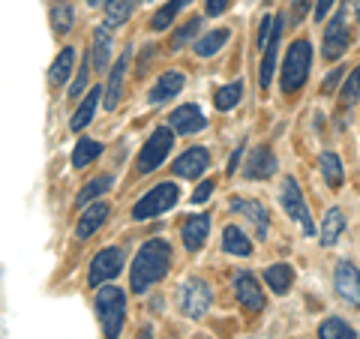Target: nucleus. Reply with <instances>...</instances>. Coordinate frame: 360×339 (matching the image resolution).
I'll return each mask as SVG.
<instances>
[{"instance_id": "26", "label": "nucleus", "mask_w": 360, "mask_h": 339, "mask_svg": "<svg viewBox=\"0 0 360 339\" xmlns=\"http://www.w3.org/2000/svg\"><path fill=\"white\" fill-rule=\"evenodd\" d=\"M345 225H348V222H345V217H342V210H340V207H330L328 213H324V219H321V231H319L321 246H333V243L342 237Z\"/></svg>"}, {"instance_id": "9", "label": "nucleus", "mask_w": 360, "mask_h": 339, "mask_svg": "<svg viewBox=\"0 0 360 339\" xmlns=\"http://www.w3.org/2000/svg\"><path fill=\"white\" fill-rule=\"evenodd\" d=\"M348 9H340L330 21H328V27H324V42H321V58L324 60H340L345 49H348V42H352V30H348Z\"/></svg>"}, {"instance_id": "37", "label": "nucleus", "mask_w": 360, "mask_h": 339, "mask_svg": "<svg viewBox=\"0 0 360 339\" xmlns=\"http://www.w3.org/2000/svg\"><path fill=\"white\" fill-rule=\"evenodd\" d=\"M360 99V66L354 72H348L345 75V82H342V90H340V103L348 108V105H354Z\"/></svg>"}, {"instance_id": "30", "label": "nucleus", "mask_w": 360, "mask_h": 339, "mask_svg": "<svg viewBox=\"0 0 360 339\" xmlns=\"http://www.w3.org/2000/svg\"><path fill=\"white\" fill-rule=\"evenodd\" d=\"M135 4H139V0H105V27L115 30L120 25H127Z\"/></svg>"}, {"instance_id": "24", "label": "nucleus", "mask_w": 360, "mask_h": 339, "mask_svg": "<svg viewBox=\"0 0 360 339\" xmlns=\"http://www.w3.org/2000/svg\"><path fill=\"white\" fill-rule=\"evenodd\" d=\"M264 282L274 295H288L291 286H295V270H291V264H283V262L270 264L264 270Z\"/></svg>"}, {"instance_id": "11", "label": "nucleus", "mask_w": 360, "mask_h": 339, "mask_svg": "<svg viewBox=\"0 0 360 339\" xmlns=\"http://www.w3.org/2000/svg\"><path fill=\"white\" fill-rule=\"evenodd\" d=\"M129 60H132V45L115 60V66H108V84L103 87V103H105L108 111H115L117 103H120V94H123V82H127Z\"/></svg>"}, {"instance_id": "25", "label": "nucleus", "mask_w": 360, "mask_h": 339, "mask_svg": "<svg viewBox=\"0 0 360 339\" xmlns=\"http://www.w3.org/2000/svg\"><path fill=\"white\" fill-rule=\"evenodd\" d=\"M111 186H115V177H111V174H99V177H94V180H87V184L82 186V192L75 196V207L94 205V201L103 198Z\"/></svg>"}, {"instance_id": "47", "label": "nucleus", "mask_w": 360, "mask_h": 339, "mask_svg": "<svg viewBox=\"0 0 360 339\" xmlns=\"http://www.w3.org/2000/svg\"><path fill=\"white\" fill-rule=\"evenodd\" d=\"M99 4H103V0H87V6H99Z\"/></svg>"}, {"instance_id": "39", "label": "nucleus", "mask_w": 360, "mask_h": 339, "mask_svg": "<svg viewBox=\"0 0 360 339\" xmlns=\"http://www.w3.org/2000/svg\"><path fill=\"white\" fill-rule=\"evenodd\" d=\"M274 25H276V15H264L262 18V27H258V39H255V45L264 51V45H267V39H270V33H274Z\"/></svg>"}, {"instance_id": "22", "label": "nucleus", "mask_w": 360, "mask_h": 339, "mask_svg": "<svg viewBox=\"0 0 360 339\" xmlns=\"http://www.w3.org/2000/svg\"><path fill=\"white\" fill-rule=\"evenodd\" d=\"M222 250L229 255L246 258V255H252V241L246 237L243 229H238V225H225L222 229Z\"/></svg>"}, {"instance_id": "10", "label": "nucleus", "mask_w": 360, "mask_h": 339, "mask_svg": "<svg viewBox=\"0 0 360 339\" xmlns=\"http://www.w3.org/2000/svg\"><path fill=\"white\" fill-rule=\"evenodd\" d=\"M333 288L348 307H357L360 309V270L357 264H352L348 258L336 262V270H333Z\"/></svg>"}, {"instance_id": "5", "label": "nucleus", "mask_w": 360, "mask_h": 339, "mask_svg": "<svg viewBox=\"0 0 360 339\" xmlns=\"http://www.w3.org/2000/svg\"><path fill=\"white\" fill-rule=\"evenodd\" d=\"M172 144H174L172 127H156V129L148 135V141H144V148H141V153H139V162H135L139 174H150L153 168H160V165L165 162L168 151H172Z\"/></svg>"}, {"instance_id": "49", "label": "nucleus", "mask_w": 360, "mask_h": 339, "mask_svg": "<svg viewBox=\"0 0 360 339\" xmlns=\"http://www.w3.org/2000/svg\"><path fill=\"white\" fill-rule=\"evenodd\" d=\"M264 4H274V0H264Z\"/></svg>"}, {"instance_id": "42", "label": "nucleus", "mask_w": 360, "mask_h": 339, "mask_svg": "<svg viewBox=\"0 0 360 339\" xmlns=\"http://www.w3.org/2000/svg\"><path fill=\"white\" fill-rule=\"evenodd\" d=\"M246 156V144H238V148H234V153H231V160H229V168H225V172L229 174H234L238 172V165H240V160Z\"/></svg>"}, {"instance_id": "13", "label": "nucleus", "mask_w": 360, "mask_h": 339, "mask_svg": "<svg viewBox=\"0 0 360 339\" xmlns=\"http://www.w3.org/2000/svg\"><path fill=\"white\" fill-rule=\"evenodd\" d=\"M234 295H238L240 307L246 312H262L264 309V291H262L258 279L250 274V270H240V274L234 276Z\"/></svg>"}, {"instance_id": "21", "label": "nucleus", "mask_w": 360, "mask_h": 339, "mask_svg": "<svg viewBox=\"0 0 360 339\" xmlns=\"http://www.w3.org/2000/svg\"><path fill=\"white\" fill-rule=\"evenodd\" d=\"M99 99H103V87H94V90H87L84 94V99H82V105L75 108V115H72V120H70V129L72 132H82L90 120H94V115H96V105H99Z\"/></svg>"}, {"instance_id": "4", "label": "nucleus", "mask_w": 360, "mask_h": 339, "mask_svg": "<svg viewBox=\"0 0 360 339\" xmlns=\"http://www.w3.org/2000/svg\"><path fill=\"white\" fill-rule=\"evenodd\" d=\"M180 198V189L177 184H156L153 189H148L144 196L132 205V219L135 222H144V219H153V217H162L165 210H172Z\"/></svg>"}, {"instance_id": "3", "label": "nucleus", "mask_w": 360, "mask_h": 339, "mask_svg": "<svg viewBox=\"0 0 360 339\" xmlns=\"http://www.w3.org/2000/svg\"><path fill=\"white\" fill-rule=\"evenodd\" d=\"M96 319L103 324V336L105 339H117L120 331H123V321H127V295L115 286H105L96 291Z\"/></svg>"}, {"instance_id": "15", "label": "nucleus", "mask_w": 360, "mask_h": 339, "mask_svg": "<svg viewBox=\"0 0 360 339\" xmlns=\"http://www.w3.org/2000/svg\"><path fill=\"white\" fill-rule=\"evenodd\" d=\"M207 165H210V153L205 148H189L174 160V174L180 180H195L205 174Z\"/></svg>"}, {"instance_id": "35", "label": "nucleus", "mask_w": 360, "mask_h": 339, "mask_svg": "<svg viewBox=\"0 0 360 339\" xmlns=\"http://www.w3.org/2000/svg\"><path fill=\"white\" fill-rule=\"evenodd\" d=\"M240 96H243V82L238 78V82H231V84H225L217 90V96H213V105H217L219 111H231L234 105L240 103Z\"/></svg>"}, {"instance_id": "36", "label": "nucleus", "mask_w": 360, "mask_h": 339, "mask_svg": "<svg viewBox=\"0 0 360 339\" xmlns=\"http://www.w3.org/2000/svg\"><path fill=\"white\" fill-rule=\"evenodd\" d=\"M198 30H201V18H189L184 27H177L172 33V51L184 49V45H189L193 39H198Z\"/></svg>"}, {"instance_id": "45", "label": "nucleus", "mask_w": 360, "mask_h": 339, "mask_svg": "<svg viewBox=\"0 0 360 339\" xmlns=\"http://www.w3.org/2000/svg\"><path fill=\"white\" fill-rule=\"evenodd\" d=\"M307 9H309V0H295V4H291V15L300 21L303 15H307Z\"/></svg>"}, {"instance_id": "1", "label": "nucleus", "mask_w": 360, "mask_h": 339, "mask_svg": "<svg viewBox=\"0 0 360 339\" xmlns=\"http://www.w3.org/2000/svg\"><path fill=\"white\" fill-rule=\"evenodd\" d=\"M172 243L162 241V237H153L141 246L132 258V267H129V288L132 295H144L150 291V286L162 282L172 270Z\"/></svg>"}, {"instance_id": "32", "label": "nucleus", "mask_w": 360, "mask_h": 339, "mask_svg": "<svg viewBox=\"0 0 360 339\" xmlns=\"http://www.w3.org/2000/svg\"><path fill=\"white\" fill-rule=\"evenodd\" d=\"M321 174H324V184H328L330 189H340L342 186V180H345L342 160L333 151H324L321 153Z\"/></svg>"}, {"instance_id": "17", "label": "nucleus", "mask_w": 360, "mask_h": 339, "mask_svg": "<svg viewBox=\"0 0 360 339\" xmlns=\"http://www.w3.org/2000/svg\"><path fill=\"white\" fill-rule=\"evenodd\" d=\"M108 213H111L108 201H94L90 207H84L82 219H78V225H75V237H78V241H87V237H94L105 225Z\"/></svg>"}, {"instance_id": "6", "label": "nucleus", "mask_w": 360, "mask_h": 339, "mask_svg": "<svg viewBox=\"0 0 360 339\" xmlns=\"http://www.w3.org/2000/svg\"><path fill=\"white\" fill-rule=\"evenodd\" d=\"M279 205L288 213L295 222L303 225V234H315V225L309 217V207H307V198H303V189L295 177H283V186H279Z\"/></svg>"}, {"instance_id": "12", "label": "nucleus", "mask_w": 360, "mask_h": 339, "mask_svg": "<svg viewBox=\"0 0 360 339\" xmlns=\"http://www.w3.org/2000/svg\"><path fill=\"white\" fill-rule=\"evenodd\" d=\"M243 174L250 180H267L276 174V156L270 151V144H255V148L246 153Z\"/></svg>"}, {"instance_id": "20", "label": "nucleus", "mask_w": 360, "mask_h": 339, "mask_svg": "<svg viewBox=\"0 0 360 339\" xmlns=\"http://www.w3.org/2000/svg\"><path fill=\"white\" fill-rule=\"evenodd\" d=\"M231 210H234V213H243L246 222H252L255 237H258V241H264V237H267V229H270V217H267V207L262 205V201L234 198V201H231Z\"/></svg>"}, {"instance_id": "23", "label": "nucleus", "mask_w": 360, "mask_h": 339, "mask_svg": "<svg viewBox=\"0 0 360 339\" xmlns=\"http://www.w3.org/2000/svg\"><path fill=\"white\" fill-rule=\"evenodd\" d=\"M111 45H115V42H111V30H108L105 25L96 27V30H94V51H90V54H94L90 60H94V70H96V72H108Z\"/></svg>"}, {"instance_id": "33", "label": "nucleus", "mask_w": 360, "mask_h": 339, "mask_svg": "<svg viewBox=\"0 0 360 339\" xmlns=\"http://www.w3.org/2000/svg\"><path fill=\"white\" fill-rule=\"evenodd\" d=\"M319 339H357V331L348 321L330 315V319H324L319 324Z\"/></svg>"}, {"instance_id": "44", "label": "nucleus", "mask_w": 360, "mask_h": 339, "mask_svg": "<svg viewBox=\"0 0 360 339\" xmlns=\"http://www.w3.org/2000/svg\"><path fill=\"white\" fill-rule=\"evenodd\" d=\"M336 0H315V21H324V15L333 9Z\"/></svg>"}, {"instance_id": "2", "label": "nucleus", "mask_w": 360, "mask_h": 339, "mask_svg": "<svg viewBox=\"0 0 360 339\" xmlns=\"http://www.w3.org/2000/svg\"><path fill=\"white\" fill-rule=\"evenodd\" d=\"M309 66H312V45L309 39H295L285 51L283 60V72H279V87L283 94H297V90L307 84L309 78Z\"/></svg>"}, {"instance_id": "31", "label": "nucleus", "mask_w": 360, "mask_h": 339, "mask_svg": "<svg viewBox=\"0 0 360 339\" xmlns=\"http://www.w3.org/2000/svg\"><path fill=\"white\" fill-rule=\"evenodd\" d=\"M49 21H51V30L58 33V37H66V33L75 27V13H72V6L66 4V0L54 4L51 13H49Z\"/></svg>"}, {"instance_id": "48", "label": "nucleus", "mask_w": 360, "mask_h": 339, "mask_svg": "<svg viewBox=\"0 0 360 339\" xmlns=\"http://www.w3.org/2000/svg\"><path fill=\"white\" fill-rule=\"evenodd\" d=\"M357 21H360V0H357Z\"/></svg>"}, {"instance_id": "43", "label": "nucleus", "mask_w": 360, "mask_h": 339, "mask_svg": "<svg viewBox=\"0 0 360 339\" xmlns=\"http://www.w3.org/2000/svg\"><path fill=\"white\" fill-rule=\"evenodd\" d=\"M345 72H348V70H345V66H340V70H333V72L328 75V82H324V84H321V94H330V90L336 87V82H340V78H342Z\"/></svg>"}, {"instance_id": "29", "label": "nucleus", "mask_w": 360, "mask_h": 339, "mask_svg": "<svg viewBox=\"0 0 360 339\" xmlns=\"http://www.w3.org/2000/svg\"><path fill=\"white\" fill-rule=\"evenodd\" d=\"M186 6H189V0H168L165 6H160V9L153 13V18H150V25H148V27H150L153 33L168 30V27L174 25V18L180 15V9H186Z\"/></svg>"}, {"instance_id": "46", "label": "nucleus", "mask_w": 360, "mask_h": 339, "mask_svg": "<svg viewBox=\"0 0 360 339\" xmlns=\"http://www.w3.org/2000/svg\"><path fill=\"white\" fill-rule=\"evenodd\" d=\"M139 339H153V331H150V324L148 327H141V336Z\"/></svg>"}, {"instance_id": "19", "label": "nucleus", "mask_w": 360, "mask_h": 339, "mask_svg": "<svg viewBox=\"0 0 360 339\" xmlns=\"http://www.w3.org/2000/svg\"><path fill=\"white\" fill-rule=\"evenodd\" d=\"M184 84H186V75L180 72V70H168V72H162L160 78H156V84H153L150 96H148V103H150V105H162V103H168V99L177 96L180 90H184Z\"/></svg>"}, {"instance_id": "40", "label": "nucleus", "mask_w": 360, "mask_h": 339, "mask_svg": "<svg viewBox=\"0 0 360 339\" xmlns=\"http://www.w3.org/2000/svg\"><path fill=\"white\" fill-rule=\"evenodd\" d=\"M231 6V0H205V13L210 15V18H217V15H222L225 9Z\"/></svg>"}, {"instance_id": "8", "label": "nucleus", "mask_w": 360, "mask_h": 339, "mask_svg": "<svg viewBox=\"0 0 360 339\" xmlns=\"http://www.w3.org/2000/svg\"><path fill=\"white\" fill-rule=\"evenodd\" d=\"M123 264H127V262H123V250H120V246H105V250H99L94 258H90L87 286L90 288L105 286V282H111L120 274Z\"/></svg>"}, {"instance_id": "34", "label": "nucleus", "mask_w": 360, "mask_h": 339, "mask_svg": "<svg viewBox=\"0 0 360 339\" xmlns=\"http://www.w3.org/2000/svg\"><path fill=\"white\" fill-rule=\"evenodd\" d=\"M103 156V144L94 139H82L72 151V168H87L90 162H96Z\"/></svg>"}, {"instance_id": "38", "label": "nucleus", "mask_w": 360, "mask_h": 339, "mask_svg": "<svg viewBox=\"0 0 360 339\" xmlns=\"http://www.w3.org/2000/svg\"><path fill=\"white\" fill-rule=\"evenodd\" d=\"M87 87H90V60L84 58L82 66H78V72H75V82L70 84V99H82L87 94Z\"/></svg>"}, {"instance_id": "18", "label": "nucleus", "mask_w": 360, "mask_h": 339, "mask_svg": "<svg viewBox=\"0 0 360 339\" xmlns=\"http://www.w3.org/2000/svg\"><path fill=\"white\" fill-rule=\"evenodd\" d=\"M279 39H283V18L276 15V25H274V33L264 45V58H262V75H258V84L262 90H267L274 84V72H276V54H279Z\"/></svg>"}, {"instance_id": "14", "label": "nucleus", "mask_w": 360, "mask_h": 339, "mask_svg": "<svg viewBox=\"0 0 360 339\" xmlns=\"http://www.w3.org/2000/svg\"><path fill=\"white\" fill-rule=\"evenodd\" d=\"M205 115H201V108L193 105V103H184L177 105L172 115H168V127H172V132L177 135H193V132H201L205 129Z\"/></svg>"}, {"instance_id": "16", "label": "nucleus", "mask_w": 360, "mask_h": 339, "mask_svg": "<svg viewBox=\"0 0 360 339\" xmlns=\"http://www.w3.org/2000/svg\"><path fill=\"white\" fill-rule=\"evenodd\" d=\"M207 234H210V217L207 213H193V217H186L184 229H180L186 252H198L201 246L207 243Z\"/></svg>"}, {"instance_id": "27", "label": "nucleus", "mask_w": 360, "mask_h": 339, "mask_svg": "<svg viewBox=\"0 0 360 339\" xmlns=\"http://www.w3.org/2000/svg\"><path fill=\"white\" fill-rule=\"evenodd\" d=\"M231 39V30H225V27H217V30H207V33H201V37L193 42V49L198 58H213L225 42Z\"/></svg>"}, {"instance_id": "7", "label": "nucleus", "mask_w": 360, "mask_h": 339, "mask_svg": "<svg viewBox=\"0 0 360 339\" xmlns=\"http://www.w3.org/2000/svg\"><path fill=\"white\" fill-rule=\"evenodd\" d=\"M177 303H180V312L186 315V319H201L207 309H210V303H213V291L205 279H186L184 282V288L177 291Z\"/></svg>"}, {"instance_id": "28", "label": "nucleus", "mask_w": 360, "mask_h": 339, "mask_svg": "<svg viewBox=\"0 0 360 339\" xmlns=\"http://www.w3.org/2000/svg\"><path fill=\"white\" fill-rule=\"evenodd\" d=\"M72 66H75V49L70 45V49H63L58 58H54L51 70H49V82H51L54 87L66 84V82H70V75H72Z\"/></svg>"}, {"instance_id": "41", "label": "nucleus", "mask_w": 360, "mask_h": 339, "mask_svg": "<svg viewBox=\"0 0 360 339\" xmlns=\"http://www.w3.org/2000/svg\"><path fill=\"white\" fill-rule=\"evenodd\" d=\"M213 186H217L213 180H205V184H201V186L193 192V205H201V201H207V198L213 196Z\"/></svg>"}]
</instances>
